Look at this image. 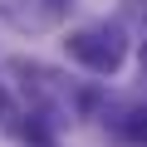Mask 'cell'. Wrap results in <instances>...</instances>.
Instances as JSON below:
<instances>
[{"instance_id": "1", "label": "cell", "mask_w": 147, "mask_h": 147, "mask_svg": "<svg viewBox=\"0 0 147 147\" xmlns=\"http://www.w3.org/2000/svg\"><path fill=\"white\" fill-rule=\"evenodd\" d=\"M64 49L79 59V64H88L93 74H113V69L123 64V30H108V25L74 30V34L64 39Z\"/></svg>"}, {"instance_id": "4", "label": "cell", "mask_w": 147, "mask_h": 147, "mask_svg": "<svg viewBox=\"0 0 147 147\" xmlns=\"http://www.w3.org/2000/svg\"><path fill=\"white\" fill-rule=\"evenodd\" d=\"M142 69H147V39H142Z\"/></svg>"}, {"instance_id": "2", "label": "cell", "mask_w": 147, "mask_h": 147, "mask_svg": "<svg viewBox=\"0 0 147 147\" xmlns=\"http://www.w3.org/2000/svg\"><path fill=\"white\" fill-rule=\"evenodd\" d=\"M5 15H10L15 30L39 34V30H54L69 15V0H5Z\"/></svg>"}, {"instance_id": "5", "label": "cell", "mask_w": 147, "mask_h": 147, "mask_svg": "<svg viewBox=\"0 0 147 147\" xmlns=\"http://www.w3.org/2000/svg\"><path fill=\"white\" fill-rule=\"evenodd\" d=\"M0 113H5V93H0Z\"/></svg>"}, {"instance_id": "3", "label": "cell", "mask_w": 147, "mask_h": 147, "mask_svg": "<svg viewBox=\"0 0 147 147\" xmlns=\"http://www.w3.org/2000/svg\"><path fill=\"white\" fill-rule=\"evenodd\" d=\"M118 137L127 147H147V108H127V118L118 123Z\"/></svg>"}]
</instances>
